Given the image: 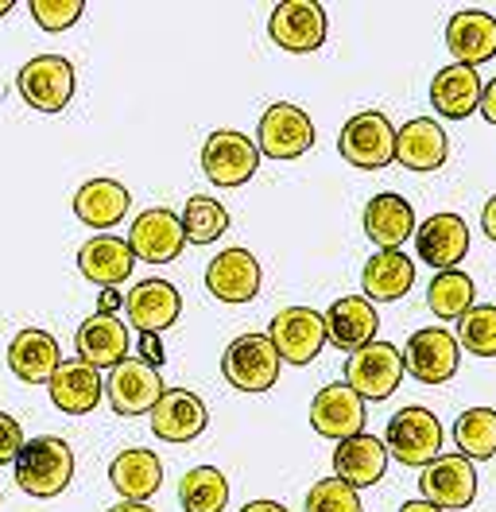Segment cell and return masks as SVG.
<instances>
[{
  "instance_id": "cell-28",
  "label": "cell",
  "mask_w": 496,
  "mask_h": 512,
  "mask_svg": "<svg viewBox=\"0 0 496 512\" xmlns=\"http://www.w3.org/2000/svg\"><path fill=\"white\" fill-rule=\"evenodd\" d=\"M132 264H136V256L128 249V241H124V237H113V233L93 237V241H86V245L78 249V272H82L90 284H101V288L124 284V280L132 276Z\"/></svg>"
},
{
  "instance_id": "cell-27",
  "label": "cell",
  "mask_w": 496,
  "mask_h": 512,
  "mask_svg": "<svg viewBox=\"0 0 496 512\" xmlns=\"http://www.w3.org/2000/svg\"><path fill=\"white\" fill-rule=\"evenodd\" d=\"M59 361H62V353H59L55 334H47V330H39V326L20 330V334L12 338V346H8V369L24 384H47L51 373L59 369Z\"/></svg>"
},
{
  "instance_id": "cell-18",
  "label": "cell",
  "mask_w": 496,
  "mask_h": 512,
  "mask_svg": "<svg viewBox=\"0 0 496 512\" xmlns=\"http://www.w3.org/2000/svg\"><path fill=\"white\" fill-rule=\"evenodd\" d=\"M128 249H132L136 260H148V264H171V260L186 249L179 214H171V210H144V214L132 222Z\"/></svg>"
},
{
  "instance_id": "cell-39",
  "label": "cell",
  "mask_w": 496,
  "mask_h": 512,
  "mask_svg": "<svg viewBox=\"0 0 496 512\" xmlns=\"http://www.w3.org/2000/svg\"><path fill=\"white\" fill-rule=\"evenodd\" d=\"M28 8L43 32H66L86 12V0H31Z\"/></svg>"
},
{
  "instance_id": "cell-25",
  "label": "cell",
  "mask_w": 496,
  "mask_h": 512,
  "mask_svg": "<svg viewBox=\"0 0 496 512\" xmlns=\"http://www.w3.org/2000/svg\"><path fill=\"white\" fill-rule=\"evenodd\" d=\"M388 470V447L376 439V435H353V439H341L334 450V478H341L353 489H369L384 478Z\"/></svg>"
},
{
  "instance_id": "cell-22",
  "label": "cell",
  "mask_w": 496,
  "mask_h": 512,
  "mask_svg": "<svg viewBox=\"0 0 496 512\" xmlns=\"http://www.w3.org/2000/svg\"><path fill=\"white\" fill-rule=\"evenodd\" d=\"M74 346H78V361L93 365L97 373L101 369H113L128 357V326L117 315H90V319L78 326L74 334Z\"/></svg>"
},
{
  "instance_id": "cell-17",
  "label": "cell",
  "mask_w": 496,
  "mask_h": 512,
  "mask_svg": "<svg viewBox=\"0 0 496 512\" xmlns=\"http://www.w3.org/2000/svg\"><path fill=\"white\" fill-rule=\"evenodd\" d=\"M206 291L217 303H252L260 291V260L248 249H225L206 264Z\"/></svg>"
},
{
  "instance_id": "cell-36",
  "label": "cell",
  "mask_w": 496,
  "mask_h": 512,
  "mask_svg": "<svg viewBox=\"0 0 496 512\" xmlns=\"http://www.w3.org/2000/svg\"><path fill=\"white\" fill-rule=\"evenodd\" d=\"M454 439L462 458H496V412L493 408H469L454 423Z\"/></svg>"
},
{
  "instance_id": "cell-34",
  "label": "cell",
  "mask_w": 496,
  "mask_h": 512,
  "mask_svg": "<svg viewBox=\"0 0 496 512\" xmlns=\"http://www.w3.org/2000/svg\"><path fill=\"white\" fill-rule=\"evenodd\" d=\"M473 280L458 272V268H446L438 272L427 288V307H431L438 319H462L465 311L473 307Z\"/></svg>"
},
{
  "instance_id": "cell-26",
  "label": "cell",
  "mask_w": 496,
  "mask_h": 512,
  "mask_svg": "<svg viewBox=\"0 0 496 512\" xmlns=\"http://www.w3.org/2000/svg\"><path fill=\"white\" fill-rule=\"evenodd\" d=\"M481 78H477V70L473 66H442L438 74H434L431 82V105L438 117H450V121H465V117H473L477 113V105H481Z\"/></svg>"
},
{
  "instance_id": "cell-46",
  "label": "cell",
  "mask_w": 496,
  "mask_h": 512,
  "mask_svg": "<svg viewBox=\"0 0 496 512\" xmlns=\"http://www.w3.org/2000/svg\"><path fill=\"white\" fill-rule=\"evenodd\" d=\"M12 12V0H0V16H8Z\"/></svg>"
},
{
  "instance_id": "cell-40",
  "label": "cell",
  "mask_w": 496,
  "mask_h": 512,
  "mask_svg": "<svg viewBox=\"0 0 496 512\" xmlns=\"http://www.w3.org/2000/svg\"><path fill=\"white\" fill-rule=\"evenodd\" d=\"M20 447H24V427L8 416V412H0V466L16 462Z\"/></svg>"
},
{
  "instance_id": "cell-35",
  "label": "cell",
  "mask_w": 496,
  "mask_h": 512,
  "mask_svg": "<svg viewBox=\"0 0 496 512\" xmlns=\"http://www.w3.org/2000/svg\"><path fill=\"white\" fill-rule=\"evenodd\" d=\"M183 237L186 245H210L217 241L225 229H229V210L217 202V198H206V194H194L183 210Z\"/></svg>"
},
{
  "instance_id": "cell-32",
  "label": "cell",
  "mask_w": 496,
  "mask_h": 512,
  "mask_svg": "<svg viewBox=\"0 0 496 512\" xmlns=\"http://www.w3.org/2000/svg\"><path fill=\"white\" fill-rule=\"evenodd\" d=\"M132 194L117 179H90L86 187H78L74 194V214L78 222L93 225V229H113L128 214Z\"/></svg>"
},
{
  "instance_id": "cell-19",
  "label": "cell",
  "mask_w": 496,
  "mask_h": 512,
  "mask_svg": "<svg viewBox=\"0 0 496 512\" xmlns=\"http://www.w3.org/2000/svg\"><path fill=\"white\" fill-rule=\"evenodd\" d=\"M322 319H326V342H334L345 353H357L361 346L376 342L380 330V315L365 295H341Z\"/></svg>"
},
{
  "instance_id": "cell-8",
  "label": "cell",
  "mask_w": 496,
  "mask_h": 512,
  "mask_svg": "<svg viewBox=\"0 0 496 512\" xmlns=\"http://www.w3.org/2000/svg\"><path fill=\"white\" fill-rule=\"evenodd\" d=\"M105 396H109V408L117 416H144V412H152L155 400L163 396V377H159V369H155L152 361L124 357L121 365L109 369Z\"/></svg>"
},
{
  "instance_id": "cell-30",
  "label": "cell",
  "mask_w": 496,
  "mask_h": 512,
  "mask_svg": "<svg viewBox=\"0 0 496 512\" xmlns=\"http://www.w3.org/2000/svg\"><path fill=\"white\" fill-rule=\"evenodd\" d=\"M411 284H415V264L400 249H380L376 256H369L361 272V288L369 303H396L411 291Z\"/></svg>"
},
{
  "instance_id": "cell-2",
  "label": "cell",
  "mask_w": 496,
  "mask_h": 512,
  "mask_svg": "<svg viewBox=\"0 0 496 512\" xmlns=\"http://www.w3.org/2000/svg\"><path fill=\"white\" fill-rule=\"evenodd\" d=\"M279 365L283 361H279L276 346L268 342V334H241L225 346V357H221L225 381L237 392H248V396L268 392L279 381Z\"/></svg>"
},
{
  "instance_id": "cell-42",
  "label": "cell",
  "mask_w": 496,
  "mask_h": 512,
  "mask_svg": "<svg viewBox=\"0 0 496 512\" xmlns=\"http://www.w3.org/2000/svg\"><path fill=\"white\" fill-rule=\"evenodd\" d=\"M481 229H485L489 241H496V194L485 202V210H481Z\"/></svg>"
},
{
  "instance_id": "cell-11",
  "label": "cell",
  "mask_w": 496,
  "mask_h": 512,
  "mask_svg": "<svg viewBox=\"0 0 496 512\" xmlns=\"http://www.w3.org/2000/svg\"><path fill=\"white\" fill-rule=\"evenodd\" d=\"M458 357L462 346L450 330L442 326H423L407 338V350H403V369L423 384H446L458 373Z\"/></svg>"
},
{
  "instance_id": "cell-21",
  "label": "cell",
  "mask_w": 496,
  "mask_h": 512,
  "mask_svg": "<svg viewBox=\"0 0 496 512\" xmlns=\"http://www.w3.org/2000/svg\"><path fill=\"white\" fill-rule=\"evenodd\" d=\"M446 47L458 59V66L477 70L481 63H489L496 55V16L477 12V8L454 12L446 24Z\"/></svg>"
},
{
  "instance_id": "cell-44",
  "label": "cell",
  "mask_w": 496,
  "mask_h": 512,
  "mask_svg": "<svg viewBox=\"0 0 496 512\" xmlns=\"http://www.w3.org/2000/svg\"><path fill=\"white\" fill-rule=\"evenodd\" d=\"M400 512H442V509H434L431 501H407Z\"/></svg>"
},
{
  "instance_id": "cell-31",
  "label": "cell",
  "mask_w": 496,
  "mask_h": 512,
  "mask_svg": "<svg viewBox=\"0 0 496 512\" xmlns=\"http://www.w3.org/2000/svg\"><path fill=\"white\" fill-rule=\"evenodd\" d=\"M365 233L380 249H400L415 233V210L403 194H376L365 206Z\"/></svg>"
},
{
  "instance_id": "cell-33",
  "label": "cell",
  "mask_w": 496,
  "mask_h": 512,
  "mask_svg": "<svg viewBox=\"0 0 496 512\" xmlns=\"http://www.w3.org/2000/svg\"><path fill=\"white\" fill-rule=\"evenodd\" d=\"M179 505L186 512H225L229 505V481L217 466H194L179 481Z\"/></svg>"
},
{
  "instance_id": "cell-43",
  "label": "cell",
  "mask_w": 496,
  "mask_h": 512,
  "mask_svg": "<svg viewBox=\"0 0 496 512\" xmlns=\"http://www.w3.org/2000/svg\"><path fill=\"white\" fill-rule=\"evenodd\" d=\"M241 512H287V509H283L279 501H248Z\"/></svg>"
},
{
  "instance_id": "cell-24",
  "label": "cell",
  "mask_w": 496,
  "mask_h": 512,
  "mask_svg": "<svg viewBox=\"0 0 496 512\" xmlns=\"http://www.w3.org/2000/svg\"><path fill=\"white\" fill-rule=\"evenodd\" d=\"M450 156V140L434 117H415L396 128V163L407 171H438Z\"/></svg>"
},
{
  "instance_id": "cell-10",
  "label": "cell",
  "mask_w": 496,
  "mask_h": 512,
  "mask_svg": "<svg viewBox=\"0 0 496 512\" xmlns=\"http://www.w3.org/2000/svg\"><path fill=\"white\" fill-rule=\"evenodd\" d=\"M268 342L276 346L279 361L310 365L326 346V319L314 307H283L268 326Z\"/></svg>"
},
{
  "instance_id": "cell-37",
  "label": "cell",
  "mask_w": 496,
  "mask_h": 512,
  "mask_svg": "<svg viewBox=\"0 0 496 512\" xmlns=\"http://www.w3.org/2000/svg\"><path fill=\"white\" fill-rule=\"evenodd\" d=\"M458 346L473 357H496V303H473L458 319Z\"/></svg>"
},
{
  "instance_id": "cell-12",
  "label": "cell",
  "mask_w": 496,
  "mask_h": 512,
  "mask_svg": "<svg viewBox=\"0 0 496 512\" xmlns=\"http://www.w3.org/2000/svg\"><path fill=\"white\" fill-rule=\"evenodd\" d=\"M256 167H260V148L245 132L221 128L202 148V171L214 187H241L256 175Z\"/></svg>"
},
{
  "instance_id": "cell-7",
  "label": "cell",
  "mask_w": 496,
  "mask_h": 512,
  "mask_svg": "<svg viewBox=\"0 0 496 512\" xmlns=\"http://www.w3.org/2000/svg\"><path fill=\"white\" fill-rule=\"evenodd\" d=\"M268 35L287 55H314L326 43V8L314 0H283L272 8Z\"/></svg>"
},
{
  "instance_id": "cell-1",
  "label": "cell",
  "mask_w": 496,
  "mask_h": 512,
  "mask_svg": "<svg viewBox=\"0 0 496 512\" xmlns=\"http://www.w3.org/2000/svg\"><path fill=\"white\" fill-rule=\"evenodd\" d=\"M12 466H16V485L28 497H59L74 478V450L59 435H39L24 439Z\"/></svg>"
},
{
  "instance_id": "cell-3",
  "label": "cell",
  "mask_w": 496,
  "mask_h": 512,
  "mask_svg": "<svg viewBox=\"0 0 496 512\" xmlns=\"http://www.w3.org/2000/svg\"><path fill=\"white\" fill-rule=\"evenodd\" d=\"M338 152L341 160L361 167V171H380V167L396 163V128L384 113L365 109L345 121L338 136Z\"/></svg>"
},
{
  "instance_id": "cell-13",
  "label": "cell",
  "mask_w": 496,
  "mask_h": 512,
  "mask_svg": "<svg viewBox=\"0 0 496 512\" xmlns=\"http://www.w3.org/2000/svg\"><path fill=\"white\" fill-rule=\"evenodd\" d=\"M419 489H423V501H431L434 509H469L477 497V470L462 454H438L423 466Z\"/></svg>"
},
{
  "instance_id": "cell-23",
  "label": "cell",
  "mask_w": 496,
  "mask_h": 512,
  "mask_svg": "<svg viewBox=\"0 0 496 512\" xmlns=\"http://www.w3.org/2000/svg\"><path fill=\"white\" fill-rule=\"evenodd\" d=\"M51 400H55V408L66 412V416H86L93 412L97 404H101V373L86 365V361H78V357H70V361H59V369L51 373Z\"/></svg>"
},
{
  "instance_id": "cell-9",
  "label": "cell",
  "mask_w": 496,
  "mask_h": 512,
  "mask_svg": "<svg viewBox=\"0 0 496 512\" xmlns=\"http://www.w3.org/2000/svg\"><path fill=\"white\" fill-rule=\"evenodd\" d=\"M256 148L268 160H299L303 152L314 148V125L299 105L276 101L264 109L260 132H256Z\"/></svg>"
},
{
  "instance_id": "cell-5",
  "label": "cell",
  "mask_w": 496,
  "mask_h": 512,
  "mask_svg": "<svg viewBox=\"0 0 496 512\" xmlns=\"http://www.w3.org/2000/svg\"><path fill=\"white\" fill-rule=\"evenodd\" d=\"M16 86H20V97L28 101L31 109H39V113H62L70 105V97H74L78 74H74L70 59H62V55H39V59L20 66Z\"/></svg>"
},
{
  "instance_id": "cell-29",
  "label": "cell",
  "mask_w": 496,
  "mask_h": 512,
  "mask_svg": "<svg viewBox=\"0 0 496 512\" xmlns=\"http://www.w3.org/2000/svg\"><path fill=\"white\" fill-rule=\"evenodd\" d=\"M109 481H113V489L121 493L124 501L144 505L148 497L159 493V485H163V462L144 447L121 450L113 458V466H109Z\"/></svg>"
},
{
  "instance_id": "cell-20",
  "label": "cell",
  "mask_w": 496,
  "mask_h": 512,
  "mask_svg": "<svg viewBox=\"0 0 496 512\" xmlns=\"http://www.w3.org/2000/svg\"><path fill=\"white\" fill-rule=\"evenodd\" d=\"M415 253L438 272L458 268V260L469 253V225L458 214H434L423 225H415Z\"/></svg>"
},
{
  "instance_id": "cell-15",
  "label": "cell",
  "mask_w": 496,
  "mask_h": 512,
  "mask_svg": "<svg viewBox=\"0 0 496 512\" xmlns=\"http://www.w3.org/2000/svg\"><path fill=\"white\" fill-rule=\"evenodd\" d=\"M310 427L322 439H353L365 427V400L349 388V384H326L314 400H310Z\"/></svg>"
},
{
  "instance_id": "cell-6",
  "label": "cell",
  "mask_w": 496,
  "mask_h": 512,
  "mask_svg": "<svg viewBox=\"0 0 496 512\" xmlns=\"http://www.w3.org/2000/svg\"><path fill=\"white\" fill-rule=\"evenodd\" d=\"M384 447H388V458H396L403 466H427L442 450V423L427 408H403L388 419Z\"/></svg>"
},
{
  "instance_id": "cell-41",
  "label": "cell",
  "mask_w": 496,
  "mask_h": 512,
  "mask_svg": "<svg viewBox=\"0 0 496 512\" xmlns=\"http://www.w3.org/2000/svg\"><path fill=\"white\" fill-rule=\"evenodd\" d=\"M477 109H481V117H485L489 125H496V78L481 86V105H477Z\"/></svg>"
},
{
  "instance_id": "cell-4",
  "label": "cell",
  "mask_w": 496,
  "mask_h": 512,
  "mask_svg": "<svg viewBox=\"0 0 496 512\" xmlns=\"http://www.w3.org/2000/svg\"><path fill=\"white\" fill-rule=\"evenodd\" d=\"M403 381V353L392 342H369L357 353H349L345 365V384L361 400H388Z\"/></svg>"
},
{
  "instance_id": "cell-16",
  "label": "cell",
  "mask_w": 496,
  "mask_h": 512,
  "mask_svg": "<svg viewBox=\"0 0 496 512\" xmlns=\"http://www.w3.org/2000/svg\"><path fill=\"white\" fill-rule=\"evenodd\" d=\"M148 416H152V431L163 443H190L210 423L202 396H194L190 388H163V396L155 400V408Z\"/></svg>"
},
{
  "instance_id": "cell-45",
  "label": "cell",
  "mask_w": 496,
  "mask_h": 512,
  "mask_svg": "<svg viewBox=\"0 0 496 512\" xmlns=\"http://www.w3.org/2000/svg\"><path fill=\"white\" fill-rule=\"evenodd\" d=\"M109 512H152L148 505H136V501H121V505H113Z\"/></svg>"
},
{
  "instance_id": "cell-38",
  "label": "cell",
  "mask_w": 496,
  "mask_h": 512,
  "mask_svg": "<svg viewBox=\"0 0 496 512\" xmlns=\"http://www.w3.org/2000/svg\"><path fill=\"white\" fill-rule=\"evenodd\" d=\"M307 512H361V497L341 478H322L310 485Z\"/></svg>"
},
{
  "instance_id": "cell-14",
  "label": "cell",
  "mask_w": 496,
  "mask_h": 512,
  "mask_svg": "<svg viewBox=\"0 0 496 512\" xmlns=\"http://www.w3.org/2000/svg\"><path fill=\"white\" fill-rule=\"evenodd\" d=\"M124 315L132 322V330H140L144 338H155V334H163V330H171L179 322L183 295L167 280H140L124 295Z\"/></svg>"
}]
</instances>
